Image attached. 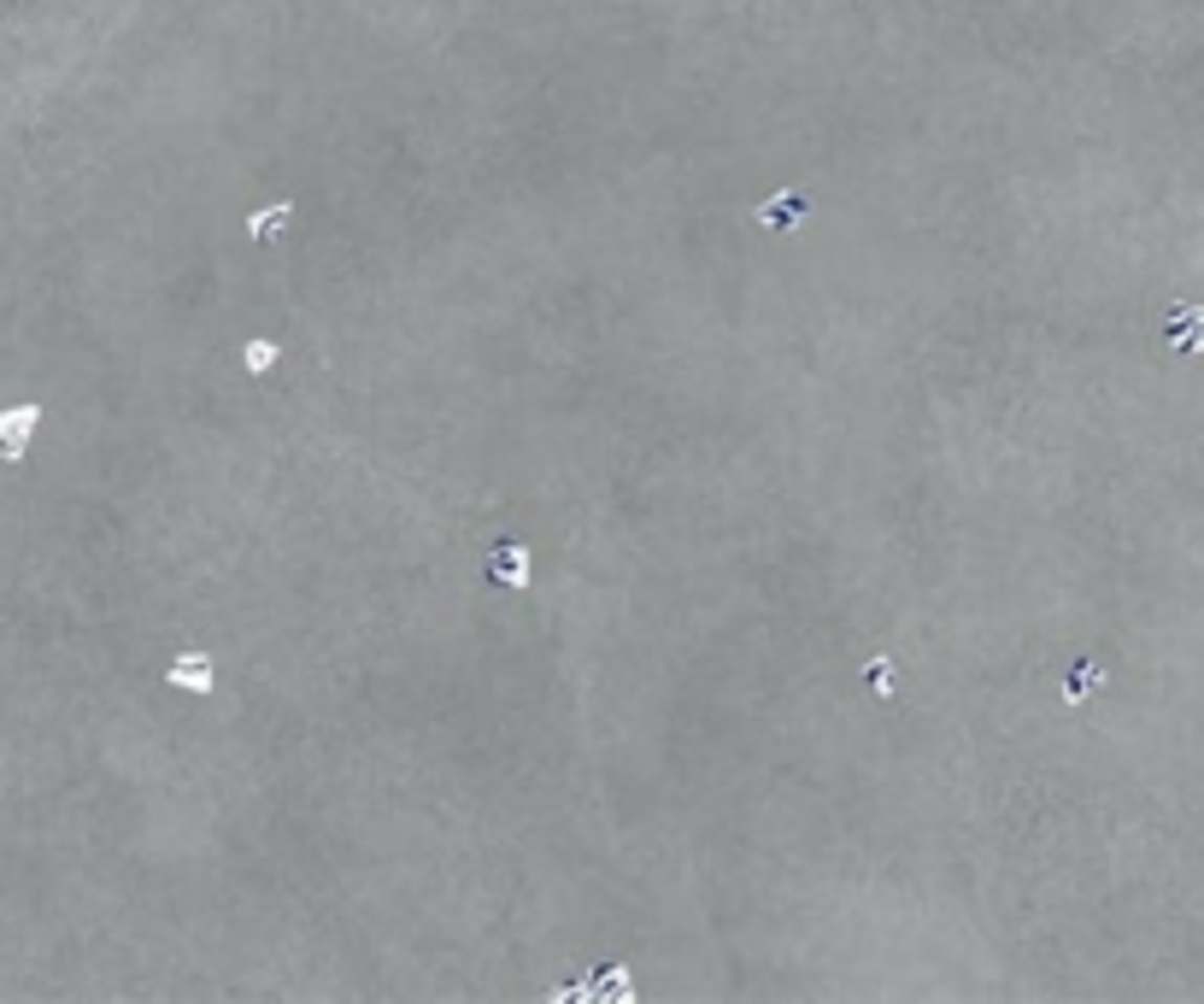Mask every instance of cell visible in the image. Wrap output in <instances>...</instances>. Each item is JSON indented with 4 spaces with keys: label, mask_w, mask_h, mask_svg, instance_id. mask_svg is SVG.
Listing matches in <instances>:
<instances>
[{
    "label": "cell",
    "mask_w": 1204,
    "mask_h": 1004,
    "mask_svg": "<svg viewBox=\"0 0 1204 1004\" xmlns=\"http://www.w3.org/2000/svg\"><path fill=\"white\" fill-rule=\"evenodd\" d=\"M36 423H42V406H36V399L6 406V412H0V458H24V453H30Z\"/></svg>",
    "instance_id": "cell-1"
},
{
    "label": "cell",
    "mask_w": 1204,
    "mask_h": 1004,
    "mask_svg": "<svg viewBox=\"0 0 1204 1004\" xmlns=\"http://www.w3.org/2000/svg\"><path fill=\"white\" fill-rule=\"evenodd\" d=\"M171 687H182V694H212V687H218V664H212L206 652H182V658H171Z\"/></svg>",
    "instance_id": "cell-2"
},
{
    "label": "cell",
    "mask_w": 1204,
    "mask_h": 1004,
    "mask_svg": "<svg viewBox=\"0 0 1204 1004\" xmlns=\"http://www.w3.org/2000/svg\"><path fill=\"white\" fill-rule=\"evenodd\" d=\"M294 223V200H270V206H259L254 218H247V236L254 241H277Z\"/></svg>",
    "instance_id": "cell-3"
},
{
    "label": "cell",
    "mask_w": 1204,
    "mask_h": 1004,
    "mask_svg": "<svg viewBox=\"0 0 1204 1004\" xmlns=\"http://www.w3.org/2000/svg\"><path fill=\"white\" fill-rule=\"evenodd\" d=\"M1169 335H1175V347H1181V353H1204V306H1187V311H1175Z\"/></svg>",
    "instance_id": "cell-4"
},
{
    "label": "cell",
    "mask_w": 1204,
    "mask_h": 1004,
    "mask_svg": "<svg viewBox=\"0 0 1204 1004\" xmlns=\"http://www.w3.org/2000/svg\"><path fill=\"white\" fill-rule=\"evenodd\" d=\"M805 206H811L805 194H775L770 206H764V223H775V230H782V223H800V218H805Z\"/></svg>",
    "instance_id": "cell-5"
},
{
    "label": "cell",
    "mask_w": 1204,
    "mask_h": 1004,
    "mask_svg": "<svg viewBox=\"0 0 1204 1004\" xmlns=\"http://www.w3.org/2000/svg\"><path fill=\"white\" fill-rule=\"evenodd\" d=\"M1099 681H1104V676H1099L1093 664H1075V670H1070V681H1064V699H1070V705H1081V699L1093 694Z\"/></svg>",
    "instance_id": "cell-6"
},
{
    "label": "cell",
    "mask_w": 1204,
    "mask_h": 1004,
    "mask_svg": "<svg viewBox=\"0 0 1204 1004\" xmlns=\"http://www.w3.org/2000/svg\"><path fill=\"white\" fill-rule=\"evenodd\" d=\"M241 365H247V376H265L270 365H277V341H247V353H241Z\"/></svg>",
    "instance_id": "cell-7"
},
{
    "label": "cell",
    "mask_w": 1204,
    "mask_h": 1004,
    "mask_svg": "<svg viewBox=\"0 0 1204 1004\" xmlns=\"http://www.w3.org/2000/svg\"><path fill=\"white\" fill-rule=\"evenodd\" d=\"M500 576H511L506 588H523V547H511V552H500Z\"/></svg>",
    "instance_id": "cell-8"
},
{
    "label": "cell",
    "mask_w": 1204,
    "mask_h": 1004,
    "mask_svg": "<svg viewBox=\"0 0 1204 1004\" xmlns=\"http://www.w3.org/2000/svg\"><path fill=\"white\" fill-rule=\"evenodd\" d=\"M870 687H876V694H893V664H888V658H876V664H870Z\"/></svg>",
    "instance_id": "cell-9"
}]
</instances>
